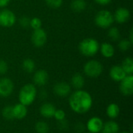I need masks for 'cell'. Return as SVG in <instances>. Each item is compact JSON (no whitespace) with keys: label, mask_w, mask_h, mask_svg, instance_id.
I'll return each mask as SVG.
<instances>
[{"label":"cell","mask_w":133,"mask_h":133,"mask_svg":"<svg viewBox=\"0 0 133 133\" xmlns=\"http://www.w3.org/2000/svg\"><path fill=\"white\" fill-rule=\"evenodd\" d=\"M106 114L111 119L117 118L120 114L119 106L115 103H111L106 108Z\"/></svg>","instance_id":"cell-20"},{"label":"cell","mask_w":133,"mask_h":133,"mask_svg":"<svg viewBox=\"0 0 133 133\" xmlns=\"http://www.w3.org/2000/svg\"><path fill=\"white\" fill-rule=\"evenodd\" d=\"M23 69L27 73H32L35 70L36 64L35 62L31 58H26L22 62Z\"/></svg>","instance_id":"cell-23"},{"label":"cell","mask_w":133,"mask_h":133,"mask_svg":"<svg viewBox=\"0 0 133 133\" xmlns=\"http://www.w3.org/2000/svg\"><path fill=\"white\" fill-rule=\"evenodd\" d=\"M100 44L98 41L92 37L83 39L79 44V50L80 53L86 57H93L98 51Z\"/></svg>","instance_id":"cell-3"},{"label":"cell","mask_w":133,"mask_h":133,"mask_svg":"<svg viewBox=\"0 0 133 133\" xmlns=\"http://www.w3.org/2000/svg\"><path fill=\"white\" fill-rule=\"evenodd\" d=\"M103 125H104L103 120L97 116H94L90 118L87 121L86 128L89 132L100 133L102 130Z\"/></svg>","instance_id":"cell-10"},{"label":"cell","mask_w":133,"mask_h":133,"mask_svg":"<svg viewBox=\"0 0 133 133\" xmlns=\"http://www.w3.org/2000/svg\"><path fill=\"white\" fill-rule=\"evenodd\" d=\"M129 40L133 43V30L132 29H131V30H130V34H129Z\"/></svg>","instance_id":"cell-35"},{"label":"cell","mask_w":133,"mask_h":133,"mask_svg":"<svg viewBox=\"0 0 133 133\" xmlns=\"http://www.w3.org/2000/svg\"><path fill=\"white\" fill-rule=\"evenodd\" d=\"M94 22L95 24L100 28H109L112 26V24L115 22L114 15L109 10L102 9L96 14Z\"/></svg>","instance_id":"cell-4"},{"label":"cell","mask_w":133,"mask_h":133,"mask_svg":"<svg viewBox=\"0 0 133 133\" xmlns=\"http://www.w3.org/2000/svg\"><path fill=\"white\" fill-rule=\"evenodd\" d=\"M87 133H91V132H87Z\"/></svg>","instance_id":"cell-37"},{"label":"cell","mask_w":133,"mask_h":133,"mask_svg":"<svg viewBox=\"0 0 133 133\" xmlns=\"http://www.w3.org/2000/svg\"><path fill=\"white\" fill-rule=\"evenodd\" d=\"M87 2L85 0H72L70 3L71 9L76 12H80L86 9Z\"/></svg>","instance_id":"cell-21"},{"label":"cell","mask_w":133,"mask_h":133,"mask_svg":"<svg viewBox=\"0 0 133 133\" xmlns=\"http://www.w3.org/2000/svg\"><path fill=\"white\" fill-rule=\"evenodd\" d=\"M34 128L37 133H48L49 131L48 124L44 121H38L35 124Z\"/></svg>","instance_id":"cell-25"},{"label":"cell","mask_w":133,"mask_h":133,"mask_svg":"<svg viewBox=\"0 0 133 133\" xmlns=\"http://www.w3.org/2000/svg\"><path fill=\"white\" fill-rule=\"evenodd\" d=\"M16 21L15 13L8 9H2L0 10V26L9 28L12 26Z\"/></svg>","instance_id":"cell-6"},{"label":"cell","mask_w":133,"mask_h":133,"mask_svg":"<svg viewBox=\"0 0 133 133\" xmlns=\"http://www.w3.org/2000/svg\"><path fill=\"white\" fill-rule=\"evenodd\" d=\"M119 130V125L116 122L111 120L104 123L101 133H118Z\"/></svg>","instance_id":"cell-18"},{"label":"cell","mask_w":133,"mask_h":133,"mask_svg":"<svg viewBox=\"0 0 133 133\" xmlns=\"http://www.w3.org/2000/svg\"><path fill=\"white\" fill-rule=\"evenodd\" d=\"M104 70L103 65L97 60H90L83 66V72L90 78L99 77Z\"/></svg>","instance_id":"cell-5"},{"label":"cell","mask_w":133,"mask_h":133,"mask_svg":"<svg viewBox=\"0 0 133 133\" xmlns=\"http://www.w3.org/2000/svg\"><path fill=\"white\" fill-rule=\"evenodd\" d=\"M10 1L11 0H0V8L4 9L5 7H6L9 4Z\"/></svg>","instance_id":"cell-33"},{"label":"cell","mask_w":133,"mask_h":133,"mask_svg":"<svg viewBox=\"0 0 133 133\" xmlns=\"http://www.w3.org/2000/svg\"><path fill=\"white\" fill-rule=\"evenodd\" d=\"M14 90L13 82L7 77L0 79V97H9Z\"/></svg>","instance_id":"cell-9"},{"label":"cell","mask_w":133,"mask_h":133,"mask_svg":"<svg viewBox=\"0 0 133 133\" xmlns=\"http://www.w3.org/2000/svg\"><path fill=\"white\" fill-rule=\"evenodd\" d=\"M12 112H13L14 118L18 119V120H22L26 117L28 110H27L26 106L19 103L12 106Z\"/></svg>","instance_id":"cell-16"},{"label":"cell","mask_w":133,"mask_h":133,"mask_svg":"<svg viewBox=\"0 0 133 133\" xmlns=\"http://www.w3.org/2000/svg\"><path fill=\"white\" fill-rule=\"evenodd\" d=\"M8 69H9V65L7 62L3 59H0V75L5 74L8 72Z\"/></svg>","instance_id":"cell-32"},{"label":"cell","mask_w":133,"mask_h":133,"mask_svg":"<svg viewBox=\"0 0 133 133\" xmlns=\"http://www.w3.org/2000/svg\"><path fill=\"white\" fill-rule=\"evenodd\" d=\"M99 51H101V55L107 58H111L115 55V50L114 46L111 44H109L108 42L102 43L101 45H100Z\"/></svg>","instance_id":"cell-17"},{"label":"cell","mask_w":133,"mask_h":133,"mask_svg":"<svg viewBox=\"0 0 133 133\" xmlns=\"http://www.w3.org/2000/svg\"><path fill=\"white\" fill-rule=\"evenodd\" d=\"M119 90L125 97H130L133 94V76L127 75L119 85Z\"/></svg>","instance_id":"cell-8"},{"label":"cell","mask_w":133,"mask_h":133,"mask_svg":"<svg viewBox=\"0 0 133 133\" xmlns=\"http://www.w3.org/2000/svg\"><path fill=\"white\" fill-rule=\"evenodd\" d=\"M85 84V79L80 73L74 74L71 78V85L76 90H81Z\"/></svg>","instance_id":"cell-19"},{"label":"cell","mask_w":133,"mask_h":133,"mask_svg":"<svg viewBox=\"0 0 133 133\" xmlns=\"http://www.w3.org/2000/svg\"><path fill=\"white\" fill-rule=\"evenodd\" d=\"M122 68L126 73V75H132L133 73V59L131 57L125 58L122 63Z\"/></svg>","instance_id":"cell-22"},{"label":"cell","mask_w":133,"mask_h":133,"mask_svg":"<svg viewBox=\"0 0 133 133\" xmlns=\"http://www.w3.org/2000/svg\"><path fill=\"white\" fill-rule=\"evenodd\" d=\"M55 110H56V108L53 104L46 102V103H44L40 107L39 111L42 117L45 118H51L54 117Z\"/></svg>","instance_id":"cell-15"},{"label":"cell","mask_w":133,"mask_h":133,"mask_svg":"<svg viewBox=\"0 0 133 133\" xmlns=\"http://www.w3.org/2000/svg\"><path fill=\"white\" fill-rule=\"evenodd\" d=\"M37 94V90L36 88V86L32 83H27L25 84L21 87L19 92L18 98H19V102L25 106H30L31 105Z\"/></svg>","instance_id":"cell-2"},{"label":"cell","mask_w":133,"mask_h":133,"mask_svg":"<svg viewBox=\"0 0 133 133\" xmlns=\"http://www.w3.org/2000/svg\"><path fill=\"white\" fill-rule=\"evenodd\" d=\"M69 104L72 111L83 115L88 112L93 106L91 94L83 90H76L69 95Z\"/></svg>","instance_id":"cell-1"},{"label":"cell","mask_w":133,"mask_h":133,"mask_svg":"<svg viewBox=\"0 0 133 133\" xmlns=\"http://www.w3.org/2000/svg\"><path fill=\"white\" fill-rule=\"evenodd\" d=\"M97 4L99 5H108L109 3H111V2L112 0H94Z\"/></svg>","instance_id":"cell-34"},{"label":"cell","mask_w":133,"mask_h":133,"mask_svg":"<svg viewBox=\"0 0 133 133\" xmlns=\"http://www.w3.org/2000/svg\"><path fill=\"white\" fill-rule=\"evenodd\" d=\"M118 133H130L129 132H127V131H124V132H118Z\"/></svg>","instance_id":"cell-36"},{"label":"cell","mask_w":133,"mask_h":133,"mask_svg":"<svg viewBox=\"0 0 133 133\" xmlns=\"http://www.w3.org/2000/svg\"><path fill=\"white\" fill-rule=\"evenodd\" d=\"M130 16H131L130 11L127 8L120 7L117 9V10L115 11L114 15V19L118 23H124L129 21Z\"/></svg>","instance_id":"cell-13"},{"label":"cell","mask_w":133,"mask_h":133,"mask_svg":"<svg viewBox=\"0 0 133 133\" xmlns=\"http://www.w3.org/2000/svg\"><path fill=\"white\" fill-rule=\"evenodd\" d=\"M30 18H29L26 16H23L19 19V25L23 28L30 27Z\"/></svg>","instance_id":"cell-31"},{"label":"cell","mask_w":133,"mask_h":133,"mask_svg":"<svg viewBox=\"0 0 133 133\" xmlns=\"http://www.w3.org/2000/svg\"><path fill=\"white\" fill-rule=\"evenodd\" d=\"M45 2L51 9H58L62 5V0H45Z\"/></svg>","instance_id":"cell-29"},{"label":"cell","mask_w":133,"mask_h":133,"mask_svg":"<svg viewBox=\"0 0 133 133\" xmlns=\"http://www.w3.org/2000/svg\"><path fill=\"white\" fill-rule=\"evenodd\" d=\"M110 77L115 82H121L127 75L121 65H113L110 69Z\"/></svg>","instance_id":"cell-14"},{"label":"cell","mask_w":133,"mask_h":133,"mask_svg":"<svg viewBox=\"0 0 133 133\" xmlns=\"http://www.w3.org/2000/svg\"><path fill=\"white\" fill-rule=\"evenodd\" d=\"M48 40V35L46 31L42 29L39 28L37 30H34L31 34V42L32 44L37 48L43 47Z\"/></svg>","instance_id":"cell-7"},{"label":"cell","mask_w":133,"mask_h":133,"mask_svg":"<svg viewBox=\"0 0 133 133\" xmlns=\"http://www.w3.org/2000/svg\"><path fill=\"white\" fill-rule=\"evenodd\" d=\"M53 90L56 96L65 97L69 96L71 94V86L66 82H58L55 84Z\"/></svg>","instance_id":"cell-11"},{"label":"cell","mask_w":133,"mask_h":133,"mask_svg":"<svg viewBox=\"0 0 133 133\" xmlns=\"http://www.w3.org/2000/svg\"><path fill=\"white\" fill-rule=\"evenodd\" d=\"M2 115L5 120H8V121L14 119L13 112H12V106L8 105V106H5V108H3V109L2 111Z\"/></svg>","instance_id":"cell-26"},{"label":"cell","mask_w":133,"mask_h":133,"mask_svg":"<svg viewBox=\"0 0 133 133\" xmlns=\"http://www.w3.org/2000/svg\"><path fill=\"white\" fill-rule=\"evenodd\" d=\"M42 22L39 17H33L30 19V27H31L33 30H37L39 28H41Z\"/></svg>","instance_id":"cell-28"},{"label":"cell","mask_w":133,"mask_h":133,"mask_svg":"<svg viewBox=\"0 0 133 133\" xmlns=\"http://www.w3.org/2000/svg\"><path fill=\"white\" fill-rule=\"evenodd\" d=\"M132 45V43L129 39H122V40L119 41V42L118 44V48L122 51H129L131 48Z\"/></svg>","instance_id":"cell-27"},{"label":"cell","mask_w":133,"mask_h":133,"mask_svg":"<svg viewBox=\"0 0 133 133\" xmlns=\"http://www.w3.org/2000/svg\"><path fill=\"white\" fill-rule=\"evenodd\" d=\"M48 73L46 70L39 69L36 71L33 76V81L35 85L38 87H44L47 84L48 81Z\"/></svg>","instance_id":"cell-12"},{"label":"cell","mask_w":133,"mask_h":133,"mask_svg":"<svg viewBox=\"0 0 133 133\" xmlns=\"http://www.w3.org/2000/svg\"><path fill=\"white\" fill-rule=\"evenodd\" d=\"M65 116H66V114H65L64 110H62V109H56L55 111L53 118H55L58 122H60V121H62V120L65 119Z\"/></svg>","instance_id":"cell-30"},{"label":"cell","mask_w":133,"mask_h":133,"mask_svg":"<svg viewBox=\"0 0 133 133\" xmlns=\"http://www.w3.org/2000/svg\"><path fill=\"white\" fill-rule=\"evenodd\" d=\"M108 34V37H110V39L114 41H118L120 39V37H121L120 30L116 26H111V27H109Z\"/></svg>","instance_id":"cell-24"}]
</instances>
